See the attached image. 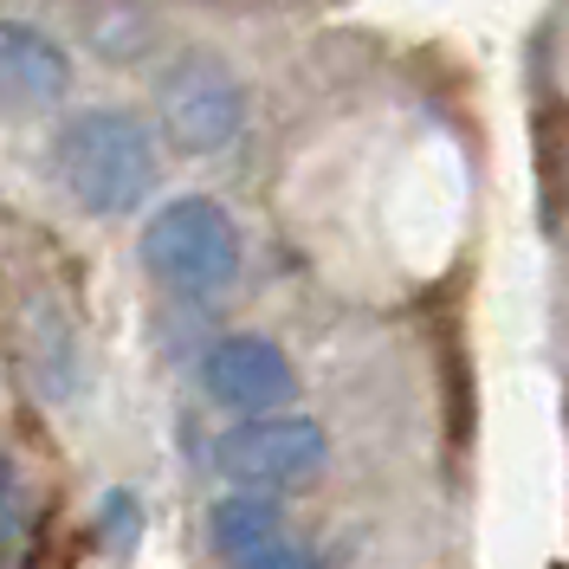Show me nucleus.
Here are the masks:
<instances>
[{
	"mask_svg": "<svg viewBox=\"0 0 569 569\" xmlns=\"http://www.w3.org/2000/svg\"><path fill=\"white\" fill-rule=\"evenodd\" d=\"M252 569H311L298 550H279V557H266V563H252Z\"/></svg>",
	"mask_w": 569,
	"mask_h": 569,
	"instance_id": "8",
	"label": "nucleus"
},
{
	"mask_svg": "<svg viewBox=\"0 0 569 569\" xmlns=\"http://www.w3.org/2000/svg\"><path fill=\"white\" fill-rule=\"evenodd\" d=\"M52 169L84 213H130L156 188V137L130 110H78L52 137Z\"/></svg>",
	"mask_w": 569,
	"mask_h": 569,
	"instance_id": "1",
	"label": "nucleus"
},
{
	"mask_svg": "<svg viewBox=\"0 0 569 569\" xmlns=\"http://www.w3.org/2000/svg\"><path fill=\"white\" fill-rule=\"evenodd\" d=\"M156 110H162V130H169V142L181 156H213V149H227L240 137L247 91L220 59L181 52L176 66L162 71V84H156Z\"/></svg>",
	"mask_w": 569,
	"mask_h": 569,
	"instance_id": "4",
	"label": "nucleus"
},
{
	"mask_svg": "<svg viewBox=\"0 0 569 569\" xmlns=\"http://www.w3.org/2000/svg\"><path fill=\"white\" fill-rule=\"evenodd\" d=\"M142 266H149L156 284H169L181 298L227 291L233 272H240V227L227 220L220 201L181 194V201L149 213V227H142Z\"/></svg>",
	"mask_w": 569,
	"mask_h": 569,
	"instance_id": "2",
	"label": "nucleus"
},
{
	"mask_svg": "<svg viewBox=\"0 0 569 569\" xmlns=\"http://www.w3.org/2000/svg\"><path fill=\"white\" fill-rule=\"evenodd\" d=\"M66 91H71L66 46L27 27V20H0V117L52 110Z\"/></svg>",
	"mask_w": 569,
	"mask_h": 569,
	"instance_id": "6",
	"label": "nucleus"
},
{
	"mask_svg": "<svg viewBox=\"0 0 569 569\" xmlns=\"http://www.w3.org/2000/svg\"><path fill=\"white\" fill-rule=\"evenodd\" d=\"M201 389L220 401V408H233V415H279L284 401L298 395V376H291V362L272 337H220L208 356H201Z\"/></svg>",
	"mask_w": 569,
	"mask_h": 569,
	"instance_id": "5",
	"label": "nucleus"
},
{
	"mask_svg": "<svg viewBox=\"0 0 569 569\" xmlns=\"http://www.w3.org/2000/svg\"><path fill=\"white\" fill-rule=\"evenodd\" d=\"M208 537H213V550H220L233 569L266 563V557H279V550H284L279 505H272L266 492H233V498H220V505L208 511Z\"/></svg>",
	"mask_w": 569,
	"mask_h": 569,
	"instance_id": "7",
	"label": "nucleus"
},
{
	"mask_svg": "<svg viewBox=\"0 0 569 569\" xmlns=\"http://www.w3.org/2000/svg\"><path fill=\"white\" fill-rule=\"evenodd\" d=\"M330 460V440L311 415H259L240 421L213 440V466L240 486V492H291L311 486Z\"/></svg>",
	"mask_w": 569,
	"mask_h": 569,
	"instance_id": "3",
	"label": "nucleus"
}]
</instances>
